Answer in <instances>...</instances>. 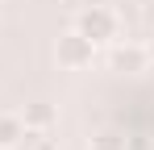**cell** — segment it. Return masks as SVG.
I'll list each match as a JSON object with an SVG mask.
<instances>
[{
	"instance_id": "obj_1",
	"label": "cell",
	"mask_w": 154,
	"mask_h": 150,
	"mask_svg": "<svg viewBox=\"0 0 154 150\" xmlns=\"http://www.w3.org/2000/svg\"><path fill=\"white\" fill-rule=\"evenodd\" d=\"M75 29L92 46H108V42H117V13L108 4H92V8H83L75 17Z\"/></svg>"
},
{
	"instance_id": "obj_2",
	"label": "cell",
	"mask_w": 154,
	"mask_h": 150,
	"mask_svg": "<svg viewBox=\"0 0 154 150\" xmlns=\"http://www.w3.org/2000/svg\"><path fill=\"white\" fill-rule=\"evenodd\" d=\"M92 58H96V46L71 29V33H63L58 42H54V63L63 67V71H83V67H92Z\"/></svg>"
},
{
	"instance_id": "obj_3",
	"label": "cell",
	"mask_w": 154,
	"mask_h": 150,
	"mask_svg": "<svg viewBox=\"0 0 154 150\" xmlns=\"http://www.w3.org/2000/svg\"><path fill=\"white\" fill-rule=\"evenodd\" d=\"M108 67L121 75H142L150 67V46H142V42H108Z\"/></svg>"
},
{
	"instance_id": "obj_4",
	"label": "cell",
	"mask_w": 154,
	"mask_h": 150,
	"mask_svg": "<svg viewBox=\"0 0 154 150\" xmlns=\"http://www.w3.org/2000/svg\"><path fill=\"white\" fill-rule=\"evenodd\" d=\"M21 121H25L29 133H50V129H54V104H46V100H33V104H25Z\"/></svg>"
},
{
	"instance_id": "obj_5",
	"label": "cell",
	"mask_w": 154,
	"mask_h": 150,
	"mask_svg": "<svg viewBox=\"0 0 154 150\" xmlns=\"http://www.w3.org/2000/svg\"><path fill=\"white\" fill-rule=\"evenodd\" d=\"M25 138H29V129H25V121L17 113H0V150L25 146Z\"/></svg>"
},
{
	"instance_id": "obj_6",
	"label": "cell",
	"mask_w": 154,
	"mask_h": 150,
	"mask_svg": "<svg viewBox=\"0 0 154 150\" xmlns=\"http://www.w3.org/2000/svg\"><path fill=\"white\" fill-rule=\"evenodd\" d=\"M88 150H125V138H121L117 129H100V133H92Z\"/></svg>"
},
{
	"instance_id": "obj_7",
	"label": "cell",
	"mask_w": 154,
	"mask_h": 150,
	"mask_svg": "<svg viewBox=\"0 0 154 150\" xmlns=\"http://www.w3.org/2000/svg\"><path fill=\"white\" fill-rule=\"evenodd\" d=\"M33 138H38V142H33V150H58L50 138H42V133H33Z\"/></svg>"
}]
</instances>
